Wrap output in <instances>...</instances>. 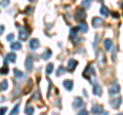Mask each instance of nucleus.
Masks as SVG:
<instances>
[{"instance_id": "obj_36", "label": "nucleus", "mask_w": 123, "mask_h": 115, "mask_svg": "<svg viewBox=\"0 0 123 115\" xmlns=\"http://www.w3.org/2000/svg\"><path fill=\"white\" fill-rule=\"evenodd\" d=\"M104 115H108V112H104Z\"/></svg>"}, {"instance_id": "obj_37", "label": "nucleus", "mask_w": 123, "mask_h": 115, "mask_svg": "<svg viewBox=\"0 0 123 115\" xmlns=\"http://www.w3.org/2000/svg\"><path fill=\"white\" fill-rule=\"evenodd\" d=\"M117 115H123V113H119V114H117Z\"/></svg>"}, {"instance_id": "obj_24", "label": "nucleus", "mask_w": 123, "mask_h": 115, "mask_svg": "<svg viewBox=\"0 0 123 115\" xmlns=\"http://www.w3.org/2000/svg\"><path fill=\"white\" fill-rule=\"evenodd\" d=\"M79 31L78 27H74V28H71V38L75 37L77 35V32Z\"/></svg>"}, {"instance_id": "obj_34", "label": "nucleus", "mask_w": 123, "mask_h": 115, "mask_svg": "<svg viewBox=\"0 0 123 115\" xmlns=\"http://www.w3.org/2000/svg\"><path fill=\"white\" fill-rule=\"evenodd\" d=\"M3 31H4V26H3V25H1V31H0V33H1V34H3Z\"/></svg>"}, {"instance_id": "obj_31", "label": "nucleus", "mask_w": 123, "mask_h": 115, "mask_svg": "<svg viewBox=\"0 0 123 115\" xmlns=\"http://www.w3.org/2000/svg\"><path fill=\"white\" fill-rule=\"evenodd\" d=\"M13 38H14V35H13V34H12V33H11V34H9V35H8V36H7V37H6V39H7V40H8V41H11V40H12V39H13Z\"/></svg>"}, {"instance_id": "obj_9", "label": "nucleus", "mask_w": 123, "mask_h": 115, "mask_svg": "<svg viewBox=\"0 0 123 115\" xmlns=\"http://www.w3.org/2000/svg\"><path fill=\"white\" fill-rule=\"evenodd\" d=\"M29 36V32L26 28H21L20 29V34H18V37H20L21 40H26Z\"/></svg>"}, {"instance_id": "obj_6", "label": "nucleus", "mask_w": 123, "mask_h": 115, "mask_svg": "<svg viewBox=\"0 0 123 115\" xmlns=\"http://www.w3.org/2000/svg\"><path fill=\"white\" fill-rule=\"evenodd\" d=\"M103 24H104L103 19L98 18V17H94L93 19H92V26H93L94 28H99Z\"/></svg>"}, {"instance_id": "obj_17", "label": "nucleus", "mask_w": 123, "mask_h": 115, "mask_svg": "<svg viewBox=\"0 0 123 115\" xmlns=\"http://www.w3.org/2000/svg\"><path fill=\"white\" fill-rule=\"evenodd\" d=\"M78 29H79L81 32H83V33L87 32V31H88L87 24H86V23H84V22H81V23L79 24V26H78Z\"/></svg>"}, {"instance_id": "obj_14", "label": "nucleus", "mask_w": 123, "mask_h": 115, "mask_svg": "<svg viewBox=\"0 0 123 115\" xmlns=\"http://www.w3.org/2000/svg\"><path fill=\"white\" fill-rule=\"evenodd\" d=\"M63 85L65 86V89H66L67 90H72L73 89V81L70 79H66V80H64V82H63Z\"/></svg>"}, {"instance_id": "obj_28", "label": "nucleus", "mask_w": 123, "mask_h": 115, "mask_svg": "<svg viewBox=\"0 0 123 115\" xmlns=\"http://www.w3.org/2000/svg\"><path fill=\"white\" fill-rule=\"evenodd\" d=\"M91 5V1H83L82 2V6L85 7V8H89Z\"/></svg>"}, {"instance_id": "obj_16", "label": "nucleus", "mask_w": 123, "mask_h": 115, "mask_svg": "<svg viewBox=\"0 0 123 115\" xmlns=\"http://www.w3.org/2000/svg\"><path fill=\"white\" fill-rule=\"evenodd\" d=\"M10 48L12 51H18V49L22 48V44L21 42H18V41H13L12 43H10Z\"/></svg>"}, {"instance_id": "obj_13", "label": "nucleus", "mask_w": 123, "mask_h": 115, "mask_svg": "<svg viewBox=\"0 0 123 115\" xmlns=\"http://www.w3.org/2000/svg\"><path fill=\"white\" fill-rule=\"evenodd\" d=\"M92 113H94V114H101L104 112V107L102 105H94L93 107H92Z\"/></svg>"}, {"instance_id": "obj_2", "label": "nucleus", "mask_w": 123, "mask_h": 115, "mask_svg": "<svg viewBox=\"0 0 123 115\" xmlns=\"http://www.w3.org/2000/svg\"><path fill=\"white\" fill-rule=\"evenodd\" d=\"M29 47H30V49H32V51H35V49L39 48L40 47L39 40H38L37 38H33V39H31L30 42H29Z\"/></svg>"}, {"instance_id": "obj_10", "label": "nucleus", "mask_w": 123, "mask_h": 115, "mask_svg": "<svg viewBox=\"0 0 123 115\" xmlns=\"http://www.w3.org/2000/svg\"><path fill=\"white\" fill-rule=\"evenodd\" d=\"M92 93H93V95L95 96H101L102 93H103V89H102V87L101 85L98 83V82H95L93 84V89H92Z\"/></svg>"}, {"instance_id": "obj_20", "label": "nucleus", "mask_w": 123, "mask_h": 115, "mask_svg": "<svg viewBox=\"0 0 123 115\" xmlns=\"http://www.w3.org/2000/svg\"><path fill=\"white\" fill-rule=\"evenodd\" d=\"M25 113L27 115H33L34 114V108L29 106V105H27V107L25 108Z\"/></svg>"}, {"instance_id": "obj_29", "label": "nucleus", "mask_w": 123, "mask_h": 115, "mask_svg": "<svg viewBox=\"0 0 123 115\" xmlns=\"http://www.w3.org/2000/svg\"><path fill=\"white\" fill-rule=\"evenodd\" d=\"M77 115H88V112H87V111H86L85 109H83V110L80 111V112H79L78 114H77Z\"/></svg>"}, {"instance_id": "obj_21", "label": "nucleus", "mask_w": 123, "mask_h": 115, "mask_svg": "<svg viewBox=\"0 0 123 115\" xmlns=\"http://www.w3.org/2000/svg\"><path fill=\"white\" fill-rule=\"evenodd\" d=\"M18 110H20V104H17V105L13 107V109L11 110L10 115H17L18 113Z\"/></svg>"}, {"instance_id": "obj_32", "label": "nucleus", "mask_w": 123, "mask_h": 115, "mask_svg": "<svg viewBox=\"0 0 123 115\" xmlns=\"http://www.w3.org/2000/svg\"><path fill=\"white\" fill-rule=\"evenodd\" d=\"M32 11H33V7H28V8H27V10H26V13H31Z\"/></svg>"}, {"instance_id": "obj_23", "label": "nucleus", "mask_w": 123, "mask_h": 115, "mask_svg": "<svg viewBox=\"0 0 123 115\" xmlns=\"http://www.w3.org/2000/svg\"><path fill=\"white\" fill-rule=\"evenodd\" d=\"M53 70V64L52 63H49L47 66H46V73L47 74H50Z\"/></svg>"}, {"instance_id": "obj_33", "label": "nucleus", "mask_w": 123, "mask_h": 115, "mask_svg": "<svg viewBox=\"0 0 123 115\" xmlns=\"http://www.w3.org/2000/svg\"><path fill=\"white\" fill-rule=\"evenodd\" d=\"M8 4H9V2H8V1H5V2H4V1H2V2H1V5H2V6H7Z\"/></svg>"}, {"instance_id": "obj_8", "label": "nucleus", "mask_w": 123, "mask_h": 115, "mask_svg": "<svg viewBox=\"0 0 123 115\" xmlns=\"http://www.w3.org/2000/svg\"><path fill=\"white\" fill-rule=\"evenodd\" d=\"M121 102H122L121 98H116V99H112V100H110V105L112 106L114 109H117L118 107L120 106Z\"/></svg>"}, {"instance_id": "obj_12", "label": "nucleus", "mask_w": 123, "mask_h": 115, "mask_svg": "<svg viewBox=\"0 0 123 115\" xmlns=\"http://www.w3.org/2000/svg\"><path fill=\"white\" fill-rule=\"evenodd\" d=\"M76 66H77V61L76 60H74V59H70V60H69V62H68V70L69 71L73 72L75 70Z\"/></svg>"}, {"instance_id": "obj_3", "label": "nucleus", "mask_w": 123, "mask_h": 115, "mask_svg": "<svg viewBox=\"0 0 123 115\" xmlns=\"http://www.w3.org/2000/svg\"><path fill=\"white\" fill-rule=\"evenodd\" d=\"M119 91H120V86H119V84L116 83V82L113 83L112 85L110 86V89H109V94L112 95V96L119 94Z\"/></svg>"}, {"instance_id": "obj_4", "label": "nucleus", "mask_w": 123, "mask_h": 115, "mask_svg": "<svg viewBox=\"0 0 123 115\" xmlns=\"http://www.w3.org/2000/svg\"><path fill=\"white\" fill-rule=\"evenodd\" d=\"M85 18H86V13H85V10L82 9V8L77 9V11H76V19H77V20L83 21Z\"/></svg>"}, {"instance_id": "obj_26", "label": "nucleus", "mask_w": 123, "mask_h": 115, "mask_svg": "<svg viewBox=\"0 0 123 115\" xmlns=\"http://www.w3.org/2000/svg\"><path fill=\"white\" fill-rule=\"evenodd\" d=\"M13 72H14V74H15V76L17 77H18V78H22L23 76H24V73H23L22 71H20V70H18V69H14L13 70Z\"/></svg>"}, {"instance_id": "obj_38", "label": "nucleus", "mask_w": 123, "mask_h": 115, "mask_svg": "<svg viewBox=\"0 0 123 115\" xmlns=\"http://www.w3.org/2000/svg\"><path fill=\"white\" fill-rule=\"evenodd\" d=\"M41 115H45V114H41Z\"/></svg>"}, {"instance_id": "obj_5", "label": "nucleus", "mask_w": 123, "mask_h": 115, "mask_svg": "<svg viewBox=\"0 0 123 115\" xmlns=\"http://www.w3.org/2000/svg\"><path fill=\"white\" fill-rule=\"evenodd\" d=\"M33 65H34V60L32 59V57L29 56L27 58L26 60V63H25V66H26V69L28 71H31L33 69Z\"/></svg>"}, {"instance_id": "obj_35", "label": "nucleus", "mask_w": 123, "mask_h": 115, "mask_svg": "<svg viewBox=\"0 0 123 115\" xmlns=\"http://www.w3.org/2000/svg\"><path fill=\"white\" fill-rule=\"evenodd\" d=\"M113 16L115 17V19H117V18H118V13H113Z\"/></svg>"}, {"instance_id": "obj_25", "label": "nucleus", "mask_w": 123, "mask_h": 115, "mask_svg": "<svg viewBox=\"0 0 123 115\" xmlns=\"http://www.w3.org/2000/svg\"><path fill=\"white\" fill-rule=\"evenodd\" d=\"M7 73H8V67H7L6 64H4V65H3V67L1 68V74L2 75H5Z\"/></svg>"}, {"instance_id": "obj_1", "label": "nucleus", "mask_w": 123, "mask_h": 115, "mask_svg": "<svg viewBox=\"0 0 123 115\" xmlns=\"http://www.w3.org/2000/svg\"><path fill=\"white\" fill-rule=\"evenodd\" d=\"M93 75H94V69L91 67V65H88V66L86 67V69L84 70V72H83V77L89 80L90 76H93Z\"/></svg>"}, {"instance_id": "obj_7", "label": "nucleus", "mask_w": 123, "mask_h": 115, "mask_svg": "<svg viewBox=\"0 0 123 115\" xmlns=\"http://www.w3.org/2000/svg\"><path fill=\"white\" fill-rule=\"evenodd\" d=\"M17 60V56L13 52H9L5 56V63H14Z\"/></svg>"}, {"instance_id": "obj_19", "label": "nucleus", "mask_w": 123, "mask_h": 115, "mask_svg": "<svg viewBox=\"0 0 123 115\" xmlns=\"http://www.w3.org/2000/svg\"><path fill=\"white\" fill-rule=\"evenodd\" d=\"M99 13H101V14H102V16H104V17H108V16H109V10H108V8L105 5H102Z\"/></svg>"}, {"instance_id": "obj_11", "label": "nucleus", "mask_w": 123, "mask_h": 115, "mask_svg": "<svg viewBox=\"0 0 123 115\" xmlns=\"http://www.w3.org/2000/svg\"><path fill=\"white\" fill-rule=\"evenodd\" d=\"M112 46H113V41L109 39V38H106L104 40V47H105V49L107 51H110L112 49Z\"/></svg>"}, {"instance_id": "obj_27", "label": "nucleus", "mask_w": 123, "mask_h": 115, "mask_svg": "<svg viewBox=\"0 0 123 115\" xmlns=\"http://www.w3.org/2000/svg\"><path fill=\"white\" fill-rule=\"evenodd\" d=\"M64 73H65V68L63 66H61L59 68V70H57V72H56V75L57 76H61L62 74H64Z\"/></svg>"}, {"instance_id": "obj_15", "label": "nucleus", "mask_w": 123, "mask_h": 115, "mask_svg": "<svg viewBox=\"0 0 123 115\" xmlns=\"http://www.w3.org/2000/svg\"><path fill=\"white\" fill-rule=\"evenodd\" d=\"M81 106H84V103L82 101L81 98H76L74 100V102H73V107L74 108H80Z\"/></svg>"}, {"instance_id": "obj_22", "label": "nucleus", "mask_w": 123, "mask_h": 115, "mask_svg": "<svg viewBox=\"0 0 123 115\" xmlns=\"http://www.w3.org/2000/svg\"><path fill=\"white\" fill-rule=\"evenodd\" d=\"M7 87H8V83H7L6 80H3V81L1 82V86H0V89H1V91H3V90H6Z\"/></svg>"}, {"instance_id": "obj_18", "label": "nucleus", "mask_w": 123, "mask_h": 115, "mask_svg": "<svg viewBox=\"0 0 123 115\" xmlns=\"http://www.w3.org/2000/svg\"><path fill=\"white\" fill-rule=\"evenodd\" d=\"M50 57H51V51H50V49H48V48L46 49L45 51L42 52V55H41V58L43 60H48Z\"/></svg>"}, {"instance_id": "obj_30", "label": "nucleus", "mask_w": 123, "mask_h": 115, "mask_svg": "<svg viewBox=\"0 0 123 115\" xmlns=\"http://www.w3.org/2000/svg\"><path fill=\"white\" fill-rule=\"evenodd\" d=\"M6 111H7L6 107H1V112H0V115H4Z\"/></svg>"}]
</instances>
